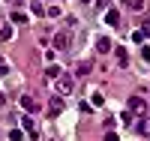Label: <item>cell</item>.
Wrapping results in <instances>:
<instances>
[{"label":"cell","mask_w":150,"mask_h":141,"mask_svg":"<svg viewBox=\"0 0 150 141\" xmlns=\"http://www.w3.org/2000/svg\"><path fill=\"white\" fill-rule=\"evenodd\" d=\"M60 111H63V96H60V93H54L51 99H48V114H51V117H57Z\"/></svg>","instance_id":"6da1fadb"},{"label":"cell","mask_w":150,"mask_h":141,"mask_svg":"<svg viewBox=\"0 0 150 141\" xmlns=\"http://www.w3.org/2000/svg\"><path fill=\"white\" fill-rule=\"evenodd\" d=\"M72 87H75L72 75H60V78H57V90L60 93H72Z\"/></svg>","instance_id":"7a4b0ae2"},{"label":"cell","mask_w":150,"mask_h":141,"mask_svg":"<svg viewBox=\"0 0 150 141\" xmlns=\"http://www.w3.org/2000/svg\"><path fill=\"white\" fill-rule=\"evenodd\" d=\"M69 39H72V36H69L66 30H60V33L54 36V45H57L60 51H66V48H69Z\"/></svg>","instance_id":"3957f363"},{"label":"cell","mask_w":150,"mask_h":141,"mask_svg":"<svg viewBox=\"0 0 150 141\" xmlns=\"http://www.w3.org/2000/svg\"><path fill=\"white\" fill-rule=\"evenodd\" d=\"M18 102H21V108H24V111H39V102H36L33 96H21Z\"/></svg>","instance_id":"277c9868"},{"label":"cell","mask_w":150,"mask_h":141,"mask_svg":"<svg viewBox=\"0 0 150 141\" xmlns=\"http://www.w3.org/2000/svg\"><path fill=\"white\" fill-rule=\"evenodd\" d=\"M96 51H99V54H108V51H111V39H108V36H99V39H96Z\"/></svg>","instance_id":"5b68a950"},{"label":"cell","mask_w":150,"mask_h":141,"mask_svg":"<svg viewBox=\"0 0 150 141\" xmlns=\"http://www.w3.org/2000/svg\"><path fill=\"white\" fill-rule=\"evenodd\" d=\"M129 111H132V114H135V111L141 114V111H144V99H141V96H129Z\"/></svg>","instance_id":"8992f818"},{"label":"cell","mask_w":150,"mask_h":141,"mask_svg":"<svg viewBox=\"0 0 150 141\" xmlns=\"http://www.w3.org/2000/svg\"><path fill=\"white\" fill-rule=\"evenodd\" d=\"M135 129H138V135L147 138V135H150V117H141L138 123H135Z\"/></svg>","instance_id":"52a82bcc"},{"label":"cell","mask_w":150,"mask_h":141,"mask_svg":"<svg viewBox=\"0 0 150 141\" xmlns=\"http://www.w3.org/2000/svg\"><path fill=\"white\" fill-rule=\"evenodd\" d=\"M105 21L111 24V27H120V12H117V9H108V15H105Z\"/></svg>","instance_id":"ba28073f"},{"label":"cell","mask_w":150,"mask_h":141,"mask_svg":"<svg viewBox=\"0 0 150 141\" xmlns=\"http://www.w3.org/2000/svg\"><path fill=\"white\" fill-rule=\"evenodd\" d=\"M60 75H63V72H60V66H54V63L45 69V78H60Z\"/></svg>","instance_id":"9c48e42d"},{"label":"cell","mask_w":150,"mask_h":141,"mask_svg":"<svg viewBox=\"0 0 150 141\" xmlns=\"http://www.w3.org/2000/svg\"><path fill=\"white\" fill-rule=\"evenodd\" d=\"M21 123H24V129L30 132V138H36V126H33V120H30V117H21Z\"/></svg>","instance_id":"30bf717a"},{"label":"cell","mask_w":150,"mask_h":141,"mask_svg":"<svg viewBox=\"0 0 150 141\" xmlns=\"http://www.w3.org/2000/svg\"><path fill=\"white\" fill-rule=\"evenodd\" d=\"M30 9H33V15H45V12H48V9L39 3V0H33V3H30Z\"/></svg>","instance_id":"8fae6325"},{"label":"cell","mask_w":150,"mask_h":141,"mask_svg":"<svg viewBox=\"0 0 150 141\" xmlns=\"http://www.w3.org/2000/svg\"><path fill=\"white\" fill-rule=\"evenodd\" d=\"M9 21H15V24H24V21H27V15H24V12H12V15H9Z\"/></svg>","instance_id":"7c38bea8"},{"label":"cell","mask_w":150,"mask_h":141,"mask_svg":"<svg viewBox=\"0 0 150 141\" xmlns=\"http://www.w3.org/2000/svg\"><path fill=\"white\" fill-rule=\"evenodd\" d=\"M117 63H120V66H126V63H129V57H126V51H123V48H117Z\"/></svg>","instance_id":"4fadbf2b"},{"label":"cell","mask_w":150,"mask_h":141,"mask_svg":"<svg viewBox=\"0 0 150 141\" xmlns=\"http://www.w3.org/2000/svg\"><path fill=\"white\" fill-rule=\"evenodd\" d=\"M0 39H3V42L12 39V27H9V24H6V27H0Z\"/></svg>","instance_id":"5bb4252c"},{"label":"cell","mask_w":150,"mask_h":141,"mask_svg":"<svg viewBox=\"0 0 150 141\" xmlns=\"http://www.w3.org/2000/svg\"><path fill=\"white\" fill-rule=\"evenodd\" d=\"M78 75H90V63H78V69H75Z\"/></svg>","instance_id":"9a60e30c"},{"label":"cell","mask_w":150,"mask_h":141,"mask_svg":"<svg viewBox=\"0 0 150 141\" xmlns=\"http://www.w3.org/2000/svg\"><path fill=\"white\" fill-rule=\"evenodd\" d=\"M21 138H24L21 129H12V132H9V141H21Z\"/></svg>","instance_id":"2e32d148"},{"label":"cell","mask_w":150,"mask_h":141,"mask_svg":"<svg viewBox=\"0 0 150 141\" xmlns=\"http://www.w3.org/2000/svg\"><path fill=\"white\" fill-rule=\"evenodd\" d=\"M45 15H48V18H57V15H60V9H57V6H48Z\"/></svg>","instance_id":"e0dca14e"},{"label":"cell","mask_w":150,"mask_h":141,"mask_svg":"<svg viewBox=\"0 0 150 141\" xmlns=\"http://www.w3.org/2000/svg\"><path fill=\"white\" fill-rule=\"evenodd\" d=\"M126 6H132V9H141V6H144V0H126Z\"/></svg>","instance_id":"ac0fdd59"},{"label":"cell","mask_w":150,"mask_h":141,"mask_svg":"<svg viewBox=\"0 0 150 141\" xmlns=\"http://www.w3.org/2000/svg\"><path fill=\"white\" fill-rule=\"evenodd\" d=\"M141 33H144V36H150V18H144V24H141Z\"/></svg>","instance_id":"d6986e66"},{"label":"cell","mask_w":150,"mask_h":141,"mask_svg":"<svg viewBox=\"0 0 150 141\" xmlns=\"http://www.w3.org/2000/svg\"><path fill=\"white\" fill-rule=\"evenodd\" d=\"M141 57H144V60H150V48H147V45H141Z\"/></svg>","instance_id":"ffe728a7"},{"label":"cell","mask_w":150,"mask_h":141,"mask_svg":"<svg viewBox=\"0 0 150 141\" xmlns=\"http://www.w3.org/2000/svg\"><path fill=\"white\" fill-rule=\"evenodd\" d=\"M6 72H9V69H6V60L0 57V75H6Z\"/></svg>","instance_id":"44dd1931"},{"label":"cell","mask_w":150,"mask_h":141,"mask_svg":"<svg viewBox=\"0 0 150 141\" xmlns=\"http://www.w3.org/2000/svg\"><path fill=\"white\" fill-rule=\"evenodd\" d=\"M105 141H120V138H117L114 132H108V135H105Z\"/></svg>","instance_id":"7402d4cb"}]
</instances>
